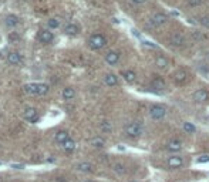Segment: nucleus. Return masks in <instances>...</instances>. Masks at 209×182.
<instances>
[{
  "label": "nucleus",
  "instance_id": "obj_1",
  "mask_svg": "<svg viewBox=\"0 0 209 182\" xmlns=\"http://www.w3.org/2000/svg\"><path fill=\"white\" fill-rule=\"evenodd\" d=\"M107 44V39L102 34H92L91 37L88 39V46L92 50H100Z\"/></svg>",
  "mask_w": 209,
  "mask_h": 182
},
{
  "label": "nucleus",
  "instance_id": "obj_2",
  "mask_svg": "<svg viewBox=\"0 0 209 182\" xmlns=\"http://www.w3.org/2000/svg\"><path fill=\"white\" fill-rule=\"evenodd\" d=\"M125 134L129 137V138H138V137H141V134H142L141 122H131L129 125H127Z\"/></svg>",
  "mask_w": 209,
  "mask_h": 182
},
{
  "label": "nucleus",
  "instance_id": "obj_3",
  "mask_svg": "<svg viewBox=\"0 0 209 182\" xmlns=\"http://www.w3.org/2000/svg\"><path fill=\"white\" fill-rule=\"evenodd\" d=\"M166 114V110L165 107H162V105H151L149 108V115L152 120H162L164 117H165Z\"/></svg>",
  "mask_w": 209,
  "mask_h": 182
},
{
  "label": "nucleus",
  "instance_id": "obj_4",
  "mask_svg": "<svg viewBox=\"0 0 209 182\" xmlns=\"http://www.w3.org/2000/svg\"><path fill=\"white\" fill-rule=\"evenodd\" d=\"M149 20L152 22V24H154L155 27H161V26L166 24V22H168V16H166L165 13H155Z\"/></svg>",
  "mask_w": 209,
  "mask_h": 182
},
{
  "label": "nucleus",
  "instance_id": "obj_5",
  "mask_svg": "<svg viewBox=\"0 0 209 182\" xmlns=\"http://www.w3.org/2000/svg\"><path fill=\"white\" fill-rule=\"evenodd\" d=\"M171 44H172L174 47H182L185 46V43H186V40H185V36L182 33H174L172 36H171Z\"/></svg>",
  "mask_w": 209,
  "mask_h": 182
},
{
  "label": "nucleus",
  "instance_id": "obj_6",
  "mask_svg": "<svg viewBox=\"0 0 209 182\" xmlns=\"http://www.w3.org/2000/svg\"><path fill=\"white\" fill-rule=\"evenodd\" d=\"M23 117L26 118L27 121H30V122H36L37 120H39V114H37V110L36 108H26L24 112H23Z\"/></svg>",
  "mask_w": 209,
  "mask_h": 182
},
{
  "label": "nucleus",
  "instance_id": "obj_7",
  "mask_svg": "<svg viewBox=\"0 0 209 182\" xmlns=\"http://www.w3.org/2000/svg\"><path fill=\"white\" fill-rule=\"evenodd\" d=\"M166 164H168L169 168H181L182 165H184V159H182L181 157H178V155H174V157H169L168 161H166Z\"/></svg>",
  "mask_w": 209,
  "mask_h": 182
},
{
  "label": "nucleus",
  "instance_id": "obj_8",
  "mask_svg": "<svg viewBox=\"0 0 209 182\" xmlns=\"http://www.w3.org/2000/svg\"><path fill=\"white\" fill-rule=\"evenodd\" d=\"M105 61L110 65L117 64V63L120 61V53L118 51H108L107 54H105Z\"/></svg>",
  "mask_w": 209,
  "mask_h": 182
},
{
  "label": "nucleus",
  "instance_id": "obj_9",
  "mask_svg": "<svg viewBox=\"0 0 209 182\" xmlns=\"http://www.w3.org/2000/svg\"><path fill=\"white\" fill-rule=\"evenodd\" d=\"M24 91L27 94H31V96H39V93H40V84H39V83L26 84V86H24Z\"/></svg>",
  "mask_w": 209,
  "mask_h": 182
},
{
  "label": "nucleus",
  "instance_id": "obj_10",
  "mask_svg": "<svg viewBox=\"0 0 209 182\" xmlns=\"http://www.w3.org/2000/svg\"><path fill=\"white\" fill-rule=\"evenodd\" d=\"M194 100L196 102H206L209 100V93L205 91V90H198L194 94Z\"/></svg>",
  "mask_w": 209,
  "mask_h": 182
},
{
  "label": "nucleus",
  "instance_id": "obj_11",
  "mask_svg": "<svg viewBox=\"0 0 209 182\" xmlns=\"http://www.w3.org/2000/svg\"><path fill=\"white\" fill-rule=\"evenodd\" d=\"M174 83L176 84H184L185 80H186V71L185 70H178L174 73V77H172Z\"/></svg>",
  "mask_w": 209,
  "mask_h": 182
},
{
  "label": "nucleus",
  "instance_id": "obj_12",
  "mask_svg": "<svg viewBox=\"0 0 209 182\" xmlns=\"http://www.w3.org/2000/svg\"><path fill=\"white\" fill-rule=\"evenodd\" d=\"M166 149H168L169 152H179L182 149L181 141H176V139H174V141H169L168 144H166Z\"/></svg>",
  "mask_w": 209,
  "mask_h": 182
},
{
  "label": "nucleus",
  "instance_id": "obj_13",
  "mask_svg": "<svg viewBox=\"0 0 209 182\" xmlns=\"http://www.w3.org/2000/svg\"><path fill=\"white\" fill-rule=\"evenodd\" d=\"M39 39H40L41 43H50L53 40V33L49 30H41L39 34Z\"/></svg>",
  "mask_w": 209,
  "mask_h": 182
},
{
  "label": "nucleus",
  "instance_id": "obj_14",
  "mask_svg": "<svg viewBox=\"0 0 209 182\" xmlns=\"http://www.w3.org/2000/svg\"><path fill=\"white\" fill-rule=\"evenodd\" d=\"M168 59H166L165 56H158L157 59H155V65H157L158 68H161V70H165L166 67H168Z\"/></svg>",
  "mask_w": 209,
  "mask_h": 182
},
{
  "label": "nucleus",
  "instance_id": "obj_15",
  "mask_svg": "<svg viewBox=\"0 0 209 182\" xmlns=\"http://www.w3.org/2000/svg\"><path fill=\"white\" fill-rule=\"evenodd\" d=\"M104 83L107 84L108 87H114L118 84V77L115 74H107L104 77Z\"/></svg>",
  "mask_w": 209,
  "mask_h": 182
},
{
  "label": "nucleus",
  "instance_id": "obj_16",
  "mask_svg": "<svg viewBox=\"0 0 209 182\" xmlns=\"http://www.w3.org/2000/svg\"><path fill=\"white\" fill-rule=\"evenodd\" d=\"M20 61H22V56L16 51L10 53L9 56H7V63H10V64H18Z\"/></svg>",
  "mask_w": 209,
  "mask_h": 182
},
{
  "label": "nucleus",
  "instance_id": "obj_17",
  "mask_svg": "<svg viewBox=\"0 0 209 182\" xmlns=\"http://www.w3.org/2000/svg\"><path fill=\"white\" fill-rule=\"evenodd\" d=\"M112 171L117 175H125V172H127V167L124 165V164H121V162H117V164H114L112 165Z\"/></svg>",
  "mask_w": 209,
  "mask_h": 182
},
{
  "label": "nucleus",
  "instance_id": "obj_18",
  "mask_svg": "<svg viewBox=\"0 0 209 182\" xmlns=\"http://www.w3.org/2000/svg\"><path fill=\"white\" fill-rule=\"evenodd\" d=\"M151 86H152V88H155V90H164L165 88V81L162 80L161 77H155L154 80H152V83H151Z\"/></svg>",
  "mask_w": 209,
  "mask_h": 182
},
{
  "label": "nucleus",
  "instance_id": "obj_19",
  "mask_svg": "<svg viewBox=\"0 0 209 182\" xmlns=\"http://www.w3.org/2000/svg\"><path fill=\"white\" fill-rule=\"evenodd\" d=\"M68 138L70 137H68L67 131H59V133L55 134V142H59V144H64Z\"/></svg>",
  "mask_w": 209,
  "mask_h": 182
},
{
  "label": "nucleus",
  "instance_id": "obj_20",
  "mask_svg": "<svg viewBox=\"0 0 209 182\" xmlns=\"http://www.w3.org/2000/svg\"><path fill=\"white\" fill-rule=\"evenodd\" d=\"M191 36H192V39H194L196 43L206 40V36L203 34V31H201V30H194V31H191Z\"/></svg>",
  "mask_w": 209,
  "mask_h": 182
},
{
  "label": "nucleus",
  "instance_id": "obj_21",
  "mask_svg": "<svg viewBox=\"0 0 209 182\" xmlns=\"http://www.w3.org/2000/svg\"><path fill=\"white\" fill-rule=\"evenodd\" d=\"M123 77H124V80H125L127 83H134L135 78H137V74L134 73V71L128 70V71H123Z\"/></svg>",
  "mask_w": 209,
  "mask_h": 182
},
{
  "label": "nucleus",
  "instance_id": "obj_22",
  "mask_svg": "<svg viewBox=\"0 0 209 182\" xmlns=\"http://www.w3.org/2000/svg\"><path fill=\"white\" fill-rule=\"evenodd\" d=\"M64 33L68 36H77L78 34V27L76 24H67L64 27Z\"/></svg>",
  "mask_w": 209,
  "mask_h": 182
},
{
  "label": "nucleus",
  "instance_id": "obj_23",
  "mask_svg": "<svg viewBox=\"0 0 209 182\" xmlns=\"http://www.w3.org/2000/svg\"><path fill=\"white\" fill-rule=\"evenodd\" d=\"M18 24V17L14 14H9L6 17V26H9V27H14V26Z\"/></svg>",
  "mask_w": 209,
  "mask_h": 182
},
{
  "label": "nucleus",
  "instance_id": "obj_24",
  "mask_svg": "<svg viewBox=\"0 0 209 182\" xmlns=\"http://www.w3.org/2000/svg\"><path fill=\"white\" fill-rule=\"evenodd\" d=\"M77 169L80 172H91L92 171V165L90 162H80L77 165Z\"/></svg>",
  "mask_w": 209,
  "mask_h": 182
},
{
  "label": "nucleus",
  "instance_id": "obj_25",
  "mask_svg": "<svg viewBox=\"0 0 209 182\" xmlns=\"http://www.w3.org/2000/svg\"><path fill=\"white\" fill-rule=\"evenodd\" d=\"M91 145L94 147V148H104L105 147V141L102 138H100V137H96V138L91 139Z\"/></svg>",
  "mask_w": 209,
  "mask_h": 182
},
{
  "label": "nucleus",
  "instance_id": "obj_26",
  "mask_svg": "<svg viewBox=\"0 0 209 182\" xmlns=\"http://www.w3.org/2000/svg\"><path fill=\"white\" fill-rule=\"evenodd\" d=\"M74 96H76V91L71 87H67V88L63 90V98L64 100H71V98H74Z\"/></svg>",
  "mask_w": 209,
  "mask_h": 182
},
{
  "label": "nucleus",
  "instance_id": "obj_27",
  "mask_svg": "<svg viewBox=\"0 0 209 182\" xmlns=\"http://www.w3.org/2000/svg\"><path fill=\"white\" fill-rule=\"evenodd\" d=\"M63 148H64L67 152H71V151H74V148H76V142H74L71 138H68L67 141H65L64 144H63Z\"/></svg>",
  "mask_w": 209,
  "mask_h": 182
},
{
  "label": "nucleus",
  "instance_id": "obj_28",
  "mask_svg": "<svg viewBox=\"0 0 209 182\" xmlns=\"http://www.w3.org/2000/svg\"><path fill=\"white\" fill-rule=\"evenodd\" d=\"M100 130H101L102 133H111V131H112V124H111L110 121H102V122L100 124Z\"/></svg>",
  "mask_w": 209,
  "mask_h": 182
},
{
  "label": "nucleus",
  "instance_id": "obj_29",
  "mask_svg": "<svg viewBox=\"0 0 209 182\" xmlns=\"http://www.w3.org/2000/svg\"><path fill=\"white\" fill-rule=\"evenodd\" d=\"M198 23H199V24L202 26V27L209 29V16H208V14L199 16V17H198Z\"/></svg>",
  "mask_w": 209,
  "mask_h": 182
},
{
  "label": "nucleus",
  "instance_id": "obj_30",
  "mask_svg": "<svg viewBox=\"0 0 209 182\" xmlns=\"http://www.w3.org/2000/svg\"><path fill=\"white\" fill-rule=\"evenodd\" d=\"M184 131L186 134H194L195 131H196V128H195V125L191 122H184Z\"/></svg>",
  "mask_w": 209,
  "mask_h": 182
},
{
  "label": "nucleus",
  "instance_id": "obj_31",
  "mask_svg": "<svg viewBox=\"0 0 209 182\" xmlns=\"http://www.w3.org/2000/svg\"><path fill=\"white\" fill-rule=\"evenodd\" d=\"M60 26V20L59 19H50L49 20V27L50 29H57Z\"/></svg>",
  "mask_w": 209,
  "mask_h": 182
},
{
  "label": "nucleus",
  "instance_id": "obj_32",
  "mask_svg": "<svg viewBox=\"0 0 209 182\" xmlns=\"http://www.w3.org/2000/svg\"><path fill=\"white\" fill-rule=\"evenodd\" d=\"M203 2H205V0H186V3L189 4V6H192V7L201 6V4H203Z\"/></svg>",
  "mask_w": 209,
  "mask_h": 182
},
{
  "label": "nucleus",
  "instance_id": "obj_33",
  "mask_svg": "<svg viewBox=\"0 0 209 182\" xmlns=\"http://www.w3.org/2000/svg\"><path fill=\"white\" fill-rule=\"evenodd\" d=\"M142 44H144V46H147V47H149V49H158L157 44H154L152 41H148V40H144V41H142Z\"/></svg>",
  "mask_w": 209,
  "mask_h": 182
},
{
  "label": "nucleus",
  "instance_id": "obj_34",
  "mask_svg": "<svg viewBox=\"0 0 209 182\" xmlns=\"http://www.w3.org/2000/svg\"><path fill=\"white\" fill-rule=\"evenodd\" d=\"M196 162L198 164H203V162H209V157L208 155H202V157H199L196 159Z\"/></svg>",
  "mask_w": 209,
  "mask_h": 182
},
{
  "label": "nucleus",
  "instance_id": "obj_35",
  "mask_svg": "<svg viewBox=\"0 0 209 182\" xmlns=\"http://www.w3.org/2000/svg\"><path fill=\"white\" fill-rule=\"evenodd\" d=\"M132 2H134L135 4H144L147 0H132Z\"/></svg>",
  "mask_w": 209,
  "mask_h": 182
},
{
  "label": "nucleus",
  "instance_id": "obj_36",
  "mask_svg": "<svg viewBox=\"0 0 209 182\" xmlns=\"http://www.w3.org/2000/svg\"><path fill=\"white\" fill-rule=\"evenodd\" d=\"M84 182H94V181H84Z\"/></svg>",
  "mask_w": 209,
  "mask_h": 182
},
{
  "label": "nucleus",
  "instance_id": "obj_37",
  "mask_svg": "<svg viewBox=\"0 0 209 182\" xmlns=\"http://www.w3.org/2000/svg\"><path fill=\"white\" fill-rule=\"evenodd\" d=\"M208 59H209V53H208Z\"/></svg>",
  "mask_w": 209,
  "mask_h": 182
},
{
  "label": "nucleus",
  "instance_id": "obj_38",
  "mask_svg": "<svg viewBox=\"0 0 209 182\" xmlns=\"http://www.w3.org/2000/svg\"><path fill=\"white\" fill-rule=\"evenodd\" d=\"M0 57H2V54H0Z\"/></svg>",
  "mask_w": 209,
  "mask_h": 182
},
{
  "label": "nucleus",
  "instance_id": "obj_39",
  "mask_svg": "<svg viewBox=\"0 0 209 182\" xmlns=\"http://www.w3.org/2000/svg\"><path fill=\"white\" fill-rule=\"evenodd\" d=\"M131 182H134V181H131Z\"/></svg>",
  "mask_w": 209,
  "mask_h": 182
}]
</instances>
